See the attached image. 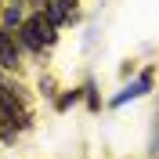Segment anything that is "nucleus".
<instances>
[{
	"mask_svg": "<svg viewBox=\"0 0 159 159\" xmlns=\"http://www.w3.org/2000/svg\"><path fill=\"white\" fill-rule=\"evenodd\" d=\"M15 33H18V43H22L25 51H33V54H40L43 47H54V40H58V25H54L43 11L29 15Z\"/></svg>",
	"mask_w": 159,
	"mask_h": 159,
	"instance_id": "1",
	"label": "nucleus"
},
{
	"mask_svg": "<svg viewBox=\"0 0 159 159\" xmlns=\"http://www.w3.org/2000/svg\"><path fill=\"white\" fill-rule=\"evenodd\" d=\"M22 61V43L15 29H0V69H18Z\"/></svg>",
	"mask_w": 159,
	"mask_h": 159,
	"instance_id": "2",
	"label": "nucleus"
},
{
	"mask_svg": "<svg viewBox=\"0 0 159 159\" xmlns=\"http://www.w3.org/2000/svg\"><path fill=\"white\" fill-rule=\"evenodd\" d=\"M152 80H156V72H152V69H145V72H141L138 80H134V83H127V87H123V90H119V94H116V98H112V109H119L123 101L145 98V94H148V90H152Z\"/></svg>",
	"mask_w": 159,
	"mask_h": 159,
	"instance_id": "3",
	"label": "nucleus"
},
{
	"mask_svg": "<svg viewBox=\"0 0 159 159\" xmlns=\"http://www.w3.org/2000/svg\"><path fill=\"white\" fill-rule=\"evenodd\" d=\"M22 22H25V15H22V0H11L7 7H4V15H0V29H18Z\"/></svg>",
	"mask_w": 159,
	"mask_h": 159,
	"instance_id": "4",
	"label": "nucleus"
},
{
	"mask_svg": "<svg viewBox=\"0 0 159 159\" xmlns=\"http://www.w3.org/2000/svg\"><path fill=\"white\" fill-rule=\"evenodd\" d=\"M80 94H83V90H65L61 98H54V109H58V112L72 109V105H76V101H80Z\"/></svg>",
	"mask_w": 159,
	"mask_h": 159,
	"instance_id": "5",
	"label": "nucleus"
},
{
	"mask_svg": "<svg viewBox=\"0 0 159 159\" xmlns=\"http://www.w3.org/2000/svg\"><path fill=\"white\" fill-rule=\"evenodd\" d=\"M83 90H87V105H90V112H98V109H101V101H98V94H94V83H87Z\"/></svg>",
	"mask_w": 159,
	"mask_h": 159,
	"instance_id": "6",
	"label": "nucleus"
},
{
	"mask_svg": "<svg viewBox=\"0 0 159 159\" xmlns=\"http://www.w3.org/2000/svg\"><path fill=\"white\" fill-rule=\"evenodd\" d=\"M40 90H43V94H47V98H54V80H40Z\"/></svg>",
	"mask_w": 159,
	"mask_h": 159,
	"instance_id": "7",
	"label": "nucleus"
}]
</instances>
